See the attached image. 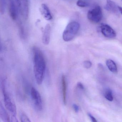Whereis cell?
I'll use <instances>...</instances> for the list:
<instances>
[{"label":"cell","instance_id":"6da1fadb","mask_svg":"<svg viewBox=\"0 0 122 122\" xmlns=\"http://www.w3.org/2000/svg\"><path fill=\"white\" fill-rule=\"evenodd\" d=\"M33 70L36 82L38 85L42 83L45 72V60L43 53L40 49L34 46L33 48Z\"/></svg>","mask_w":122,"mask_h":122},{"label":"cell","instance_id":"7a4b0ae2","mask_svg":"<svg viewBox=\"0 0 122 122\" xmlns=\"http://www.w3.org/2000/svg\"><path fill=\"white\" fill-rule=\"evenodd\" d=\"M80 25L77 22L73 21L68 24L63 33L62 37L65 42L71 41L79 31Z\"/></svg>","mask_w":122,"mask_h":122},{"label":"cell","instance_id":"3957f363","mask_svg":"<svg viewBox=\"0 0 122 122\" xmlns=\"http://www.w3.org/2000/svg\"><path fill=\"white\" fill-rule=\"evenodd\" d=\"M102 13L100 6H97L88 11L87 14L88 19L94 23H98L102 18Z\"/></svg>","mask_w":122,"mask_h":122},{"label":"cell","instance_id":"277c9868","mask_svg":"<svg viewBox=\"0 0 122 122\" xmlns=\"http://www.w3.org/2000/svg\"><path fill=\"white\" fill-rule=\"evenodd\" d=\"M16 4L18 13L24 20H27L29 15L28 0H16Z\"/></svg>","mask_w":122,"mask_h":122},{"label":"cell","instance_id":"5b68a950","mask_svg":"<svg viewBox=\"0 0 122 122\" xmlns=\"http://www.w3.org/2000/svg\"><path fill=\"white\" fill-rule=\"evenodd\" d=\"M30 96L35 108L38 111L43 109L42 101L40 93L35 88L32 87L30 91Z\"/></svg>","mask_w":122,"mask_h":122},{"label":"cell","instance_id":"8992f818","mask_svg":"<svg viewBox=\"0 0 122 122\" xmlns=\"http://www.w3.org/2000/svg\"><path fill=\"white\" fill-rule=\"evenodd\" d=\"M4 96V101L5 107L12 114L11 117H16V107L14 103L12 102L6 89L2 90Z\"/></svg>","mask_w":122,"mask_h":122},{"label":"cell","instance_id":"52a82bcc","mask_svg":"<svg viewBox=\"0 0 122 122\" xmlns=\"http://www.w3.org/2000/svg\"><path fill=\"white\" fill-rule=\"evenodd\" d=\"M100 29L103 35L107 38H112L116 36L115 31L108 25L102 23L100 25Z\"/></svg>","mask_w":122,"mask_h":122},{"label":"cell","instance_id":"ba28073f","mask_svg":"<svg viewBox=\"0 0 122 122\" xmlns=\"http://www.w3.org/2000/svg\"><path fill=\"white\" fill-rule=\"evenodd\" d=\"M51 27L50 24H47L44 28L43 34L42 41L45 45H48L50 41Z\"/></svg>","mask_w":122,"mask_h":122},{"label":"cell","instance_id":"9c48e42d","mask_svg":"<svg viewBox=\"0 0 122 122\" xmlns=\"http://www.w3.org/2000/svg\"><path fill=\"white\" fill-rule=\"evenodd\" d=\"M118 7L112 0H106V4L104 8L107 11L116 14L119 12Z\"/></svg>","mask_w":122,"mask_h":122},{"label":"cell","instance_id":"30bf717a","mask_svg":"<svg viewBox=\"0 0 122 122\" xmlns=\"http://www.w3.org/2000/svg\"><path fill=\"white\" fill-rule=\"evenodd\" d=\"M18 13L17 5L14 0H10V14L13 20H15L17 19Z\"/></svg>","mask_w":122,"mask_h":122},{"label":"cell","instance_id":"8fae6325","mask_svg":"<svg viewBox=\"0 0 122 122\" xmlns=\"http://www.w3.org/2000/svg\"><path fill=\"white\" fill-rule=\"evenodd\" d=\"M62 83V93L63 101L65 105L67 103V84L65 76L63 75L61 78Z\"/></svg>","mask_w":122,"mask_h":122},{"label":"cell","instance_id":"7c38bea8","mask_svg":"<svg viewBox=\"0 0 122 122\" xmlns=\"http://www.w3.org/2000/svg\"><path fill=\"white\" fill-rule=\"evenodd\" d=\"M41 10L42 14L46 20H52V16L49 8L47 5L45 4H42Z\"/></svg>","mask_w":122,"mask_h":122},{"label":"cell","instance_id":"4fadbf2b","mask_svg":"<svg viewBox=\"0 0 122 122\" xmlns=\"http://www.w3.org/2000/svg\"><path fill=\"white\" fill-rule=\"evenodd\" d=\"M0 117L3 122H8L10 121V119L8 113L3 105L2 102L0 103Z\"/></svg>","mask_w":122,"mask_h":122},{"label":"cell","instance_id":"5bb4252c","mask_svg":"<svg viewBox=\"0 0 122 122\" xmlns=\"http://www.w3.org/2000/svg\"><path fill=\"white\" fill-rule=\"evenodd\" d=\"M106 65L110 71L113 73H117V68L115 62L110 59L107 60L106 62Z\"/></svg>","mask_w":122,"mask_h":122},{"label":"cell","instance_id":"9a60e30c","mask_svg":"<svg viewBox=\"0 0 122 122\" xmlns=\"http://www.w3.org/2000/svg\"><path fill=\"white\" fill-rule=\"evenodd\" d=\"M105 98L108 100L110 101H112L113 97L112 95V91L110 88H106L105 91L104 93Z\"/></svg>","mask_w":122,"mask_h":122},{"label":"cell","instance_id":"2e32d148","mask_svg":"<svg viewBox=\"0 0 122 122\" xmlns=\"http://www.w3.org/2000/svg\"><path fill=\"white\" fill-rule=\"evenodd\" d=\"M76 5L80 7H87L89 5V3L83 0H78L76 3Z\"/></svg>","mask_w":122,"mask_h":122},{"label":"cell","instance_id":"e0dca14e","mask_svg":"<svg viewBox=\"0 0 122 122\" xmlns=\"http://www.w3.org/2000/svg\"><path fill=\"white\" fill-rule=\"evenodd\" d=\"M6 0H0V11L1 13H4L5 10Z\"/></svg>","mask_w":122,"mask_h":122},{"label":"cell","instance_id":"ac0fdd59","mask_svg":"<svg viewBox=\"0 0 122 122\" xmlns=\"http://www.w3.org/2000/svg\"><path fill=\"white\" fill-rule=\"evenodd\" d=\"M21 121L22 122H31L29 118L25 113H22L20 116Z\"/></svg>","mask_w":122,"mask_h":122},{"label":"cell","instance_id":"d6986e66","mask_svg":"<svg viewBox=\"0 0 122 122\" xmlns=\"http://www.w3.org/2000/svg\"><path fill=\"white\" fill-rule=\"evenodd\" d=\"M83 65L84 67L85 68H87V69L91 67V66H92V63L90 61H84L83 62Z\"/></svg>","mask_w":122,"mask_h":122},{"label":"cell","instance_id":"ffe728a7","mask_svg":"<svg viewBox=\"0 0 122 122\" xmlns=\"http://www.w3.org/2000/svg\"><path fill=\"white\" fill-rule=\"evenodd\" d=\"M72 106L75 112L76 113L78 112L79 110V107L77 105V104H73V105Z\"/></svg>","mask_w":122,"mask_h":122},{"label":"cell","instance_id":"44dd1931","mask_svg":"<svg viewBox=\"0 0 122 122\" xmlns=\"http://www.w3.org/2000/svg\"><path fill=\"white\" fill-rule=\"evenodd\" d=\"M88 116H89V117L90 118L92 122H97V120H96V118L91 115V114H90V113H88Z\"/></svg>","mask_w":122,"mask_h":122},{"label":"cell","instance_id":"7402d4cb","mask_svg":"<svg viewBox=\"0 0 122 122\" xmlns=\"http://www.w3.org/2000/svg\"><path fill=\"white\" fill-rule=\"evenodd\" d=\"M77 86L78 88L81 89V90H83L84 89V86H83V84H82L81 83H78L77 84Z\"/></svg>","mask_w":122,"mask_h":122},{"label":"cell","instance_id":"603a6c76","mask_svg":"<svg viewBox=\"0 0 122 122\" xmlns=\"http://www.w3.org/2000/svg\"><path fill=\"white\" fill-rule=\"evenodd\" d=\"M118 8L119 12L122 15V7H120V6H118Z\"/></svg>","mask_w":122,"mask_h":122},{"label":"cell","instance_id":"cb8c5ba5","mask_svg":"<svg viewBox=\"0 0 122 122\" xmlns=\"http://www.w3.org/2000/svg\"><path fill=\"white\" fill-rule=\"evenodd\" d=\"M121 1L122 2V0H121Z\"/></svg>","mask_w":122,"mask_h":122}]
</instances>
